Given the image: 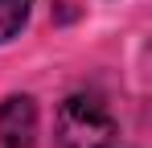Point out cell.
Instances as JSON below:
<instances>
[{
    "instance_id": "3957f363",
    "label": "cell",
    "mask_w": 152,
    "mask_h": 148,
    "mask_svg": "<svg viewBox=\"0 0 152 148\" xmlns=\"http://www.w3.org/2000/svg\"><path fill=\"white\" fill-rule=\"evenodd\" d=\"M29 4L33 0H0V41L21 33V25L29 21Z\"/></svg>"
},
{
    "instance_id": "7a4b0ae2",
    "label": "cell",
    "mask_w": 152,
    "mask_h": 148,
    "mask_svg": "<svg viewBox=\"0 0 152 148\" xmlns=\"http://www.w3.org/2000/svg\"><path fill=\"white\" fill-rule=\"evenodd\" d=\"M33 140H37V103L29 95H8L0 103V144L33 148Z\"/></svg>"
},
{
    "instance_id": "6da1fadb",
    "label": "cell",
    "mask_w": 152,
    "mask_h": 148,
    "mask_svg": "<svg viewBox=\"0 0 152 148\" xmlns=\"http://www.w3.org/2000/svg\"><path fill=\"white\" fill-rule=\"evenodd\" d=\"M58 144L62 148H111L115 119L95 95H70L58 111Z\"/></svg>"
}]
</instances>
